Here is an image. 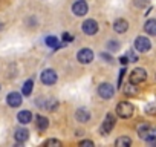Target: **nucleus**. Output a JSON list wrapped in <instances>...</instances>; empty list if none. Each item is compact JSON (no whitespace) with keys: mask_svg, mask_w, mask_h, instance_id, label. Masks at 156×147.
<instances>
[{"mask_svg":"<svg viewBox=\"0 0 156 147\" xmlns=\"http://www.w3.org/2000/svg\"><path fill=\"white\" fill-rule=\"evenodd\" d=\"M133 110L135 107L132 106V103H127V101H121L116 104V113L118 117L121 118H130L133 115Z\"/></svg>","mask_w":156,"mask_h":147,"instance_id":"nucleus-1","label":"nucleus"},{"mask_svg":"<svg viewBox=\"0 0 156 147\" xmlns=\"http://www.w3.org/2000/svg\"><path fill=\"white\" fill-rule=\"evenodd\" d=\"M147 78V70L142 69V67H136L130 72V75H129V80L132 84H139L142 81H145Z\"/></svg>","mask_w":156,"mask_h":147,"instance_id":"nucleus-2","label":"nucleus"},{"mask_svg":"<svg viewBox=\"0 0 156 147\" xmlns=\"http://www.w3.org/2000/svg\"><path fill=\"white\" fill-rule=\"evenodd\" d=\"M138 135H139L142 139H145V141H154V138H156V130H154L153 127H150L148 124H141V126L138 127Z\"/></svg>","mask_w":156,"mask_h":147,"instance_id":"nucleus-3","label":"nucleus"},{"mask_svg":"<svg viewBox=\"0 0 156 147\" xmlns=\"http://www.w3.org/2000/svg\"><path fill=\"white\" fill-rule=\"evenodd\" d=\"M41 83L43 84H46V86H51V84H54L55 81H57V72L54 70V69H44L43 72H41Z\"/></svg>","mask_w":156,"mask_h":147,"instance_id":"nucleus-4","label":"nucleus"},{"mask_svg":"<svg viewBox=\"0 0 156 147\" xmlns=\"http://www.w3.org/2000/svg\"><path fill=\"white\" fill-rule=\"evenodd\" d=\"M76 58H78V61H80L81 64H89L94 60V52L89 48L80 49V51H78V54H76Z\"/></svg>","mask_w":156,"mask_h":147,"instance_id":"nucleus-5","label":"nucleus"},{"mask_svg":"<svg viewBox=\"0 0 156 147\" xmlns=\"http://www.w3.org/2000/svg\"><path fill=\"white\" fill-rule=\"evenodd\" d=\"M98 94H100L101 98L110 100V98L113 97L115 91H113V86H112V84H109V83H101L100 88H98Z\"/></svg>","mask_w":156,"mask_h":147,"instance_id":"nucleus-6","label":"nucleus"},{"mask_svg":"<svg viewBox=\"0 0 156 147\" xmlns=\"http://www.w3.org/2000/svg\"><path fill=\"white\" fill-rule=\"evenodd\" d=\"M87 3L84 2V0H76V2L73 3L72 6V13L78 17H81V16H86L87 14Z\"/></svg>","mask_w":156,"mask_h":147,"instance_id":"nucleus-7","label":"nucleus"},{"mask_svg":"<svg viewBox=\"0 0 156 147\" xmlns=\"http://www.w3.org/2000/svg\"><path fill=\"white\" fill-rule=\"evenodd\" d=\"M81 29H83V32L87 34V35H95V34L98 32V23H97L95 20L89 19V20H86V22L81 25Z\"/></svg>","mask_w":156,"mask_h":147,"instance_id":"nucleus-8","label":"nucleus"},{"mask_svg":"<svg viewBox=\"0 0 156 147\" xmlns=\"http://www.w3.org/2000/svg\"><path fill=\"white\" fill-rule=\"evenodd\" d=\"M150 48H151V43H150V40L147 37H138L135 40V49L136 51L147 52V51H150Z\"/></svg>","mask_w":156,"mask_h":147,"instance_id":"nucleus-9","label":"nucleus"},{"mask_svg":"<svg viewBox=\"0 0 156 147\" xmlns=\"http://www.w3.org/2000/svg\"><path fill=\"white\" fill-rule=\"evenodd\" d=\"M113 126H115V118H113V115L107 113L106 118H104V121H103V126H101V133L103 135H107L113 129Z\"/></svg>","mask_w":156,"mask_h":147,"instance_id":"nucleus-10","label":"nucleus"},{"mask_svg":"<svg viewBox=\"0 0 156 147\" xmlns=\"http://www.w3.org/2000/svg\"><path fill=\"white\" fill-rule=\"evenodd\" d=\"M22 95L19 94V92H11L8 97H6V101H8V104L11 106V107H19L20 104H22Z\"/></svg>","mask_w":156,"mask_h":147,"instance_id":"nucleus-11","label":"nucleus"},{"mask_svg":"<svg viewBox=\"0 0 156 147\" xmlns=\"http://www.w3.org/2000/svg\"><path fill=\"white\" fill-rule=\"evenodd\" d=\"M113 29H115V32H118V34L126 32V31L129 29V23H127V20H124V19H118V20H115V23H113Z\"/></svg>","mask_w":156,"mask_h":147,"instance_id":"nucleus-12","label":"nucleus"},{"mask_svg":"<svg viewBox=\"0 0 156 147\" xmlns=\"http://www.w3.org/2000/svg\"><path fill=\"white\" fill-rule=\"evenodd\" d=\"M14 138H16L19 142H25V141L29 138V132H28L26 129H23V127H19V129L16 130V133H14Z\"/></svg>","mask_w":156,"mask_h":147,"instance_id":"nucleus-13","label":"nucleus"},{"mask_svg":"<svg viewBox=\"0 0 156 147\" xmlns=\"http://www.w3.org/2000/svg\"><path fill=\"white\" fill-rule=\"evenodd\" d=\"M75 118L80 121V123H86V121H89V118H90V115H89V110L87 109H78L76 110V113H75Z\"/></svg>","mask_w":156,"mask_h":147,"instance_id":"nucleus-14","label":"nucleus"},{"mask_svg":"<svg viewBox=\"0 0 156 147\" xmlns=\"http://www.w3.org/2000/svg\"><path fill=\"white\" fill-rule=\"evenodd\" d=\"M40 106H43L44 109H48L51 112H55V109L58 107V101L55 98H44V103L40 104Z\"/></svg>","mask_w":156,"mask_h":147,"instance_id":"nucleus-15","label":"nucleus"},{"mask_svg":"<svg viewBox=\"0 0 156 147\" xmlns=\"http://www.w3.org/2000/svg\"><path fill=\"white\" fill-rule=\"evenodd\" d=\"M17 118H19V121H20L22 124H28V123H31V120H32V113H31L29 110H20L19 115H17Z\"/></svg>","mask_w":156,"mask_h":147,"instance_id":"nucleus-16","label":"nucleus"},{"mask_svg":"<svg viewBox=\"0 0 156 147\" xmlns=\"http://www.w3.org/2000/svg\"><path fill=\"white\" fill-rule=\"evenodd\" d=\"M144 31L150 35H154L156 34V20H153V19L147 20V23L144 25Z\"/></svg>","mask_w":156,"mask_h":147,"instance_id":"nucleus-17","label":"nucleus"},{"mask_svg":"<svg viewBox=\"0 0 156 147\" xmlns=\"http://www.w3.org/2000/svg\"><path fill=\"white\" fill-rule=\"evenodd\" d=\"M35 124H37V127H38L40 130H44V129H48L49 121H48V118H46V117L37 115V117H35Z\"/></svg>","mask_w":156,"mask_h":147,"instance_id":"nucleus-18","label":"nucleus"},{"mask_svg":"<svg viewBox=\"0 0 156 147\" xmlns=\"http://www.w3.org/2000/svg\"><path fill=\"white\" fill-rule=\"evenodd\" d=\"M44 43H46L49 48H60V45H58V37H55V35H48V37L44 38Z\"/></svg>","mask_w":156,"mask_h":147,"instance_id":"nucleus-19","label":"nucleus"},{"mask_svg":"<svg viewBox=\"0 0 156 147\" xmlns=\"http://www.w3.org/2000/svg\"><path fill=\"white\" fill-rule=\"evenodd\" d=\"M115 144H116L118 147H129V145L132 144V139H130L129 136H121V138H118V139L115 141Z\"/></svg>","mask_w":156,"mask_h":147,"instance_id":"nucleus-20","label":"nucleus"},{"mask_svg":"<svg viewBox=\"0 0 156 147\" xmlns=\"http://www.w3.org/2000/svg\"><path fill=\"white\" fill-rule=\"evenodd\" d=\"M32 88H34V80H28V81H25V84H23V89H22L23 95H31V92H32Z\"/></svg>","mask_w":156,"mask_h":147,"instance_id":"nucleus-21","label":"nucleus"},{"mask_svg":"<svg viewBox=\"0 0 156 147\" xmlns=\"http://www.w3.org/2000/svg\"><path fill=\"white\" fill-rule=\"evenodd\" d=\"M124 92H126V95H132V97H135L136 94H138V89H136V86L135 84H132V83H129L127 86H124Z\"/></svg>","mask_w":156,"mask_h":147,"instance_id":"nucleus-22","label":"nucleus"},{"mask_svg":"<svg viewBox=\"0 0 156 147\" xmlns=\"http://www.w3.org/2000/svg\"><path fill=\"white\" fill-rule=\"evenodd\" d=\"M107 49L109 51H118L119 49V41H116V40H109L107 41Z\"/></svg>","mask_w":156,"mask_h":147,"instance_id":"nucleus-23","label":"nucleus"},{"mask_svg":"<svg viewBox=\"0 0 156 147\" xmlns=\"http://www.w3.org/2000/svg\"><path fill=\"white\" fill-rule=\"evenodd\" d=\"M126 57H127V60H129V61H132V63L138 61V55H136L133 51H129V52L126 54Z\"/></svg>","mask_w":156,"mask_h":147,"instance_id":"nucleus-24","label":"nucleus"},{"mask_svg":"<svg viewBox=\"0 0 156 147\" xmlns=\"http://www.w3.org/2000/svg\"><path fill=\"white\" fill-rule=\"evenodd\" d=\"M44 145H54V147H60V145H61V142H60L58 139H48V141H44Z\"/></svg>","mask_w":156,"mask_h":147,"instance_id":"nucleus-25","label":"nucleus"},{"mask_svg":"<svg viewBox=\"0 0 156 147\" xmlns=\"http://www.w3.org/2000/svg\"><path fill=\"white\" fill-rule=\"evenodd\" d=\"M135 5H136L138 8H142V6L148 5V0H136V2H135Z\"/></svg>","mask_w":156,"mask_h":147,"instance_id":"nucleus-26","label":"nucleus"},{"mask_svg":"<svg viewBox=\"0 0 156 147\" xmlns=\"http://www.w3.org/2000/svg\"><path fill=\"white\" fill-rule=\"evenodd\" d=\"M63 40L64 41H73V35H70L69 32H64L63 34Z\"/></svg>","mask_w":156,"mask_h":147,"instance_id":"nucleus-27","label":"nucleus"},{"mask_svg":"<svg viewBox=\"0 0 156 147\" xmlns=\"http://www.w3.org/2000/svg\"><path fill=\"white\" fill-rule=\"evenodd\" d=\"M124 74H126V69H122V70L119 72V77H118V86H121V84H122V77H124Z\"/></svg>","mask_w":156,"mask_h":147,"instance_id":"nucleus-28","label":"nucleus"},{"mask_svg":"<svg viewBox=\"0 0 156 147\" xmlns=\"http://www.w3.org/2000/svg\"><path fill=\"white\" fill-rule=\"evenodd\" d=\"M147 113L148 115H153L154 113V104H148L147 106Z\"/></svg>","mask_w":156,"mask_h":147,"instance_id":"nucleus-29","label":"nucleus"},{"mask_svg":"<svg viewBox=\"0 0 156 147\" xmlns=\"http://www.w3.org/2000/svg\"><path fill=\"white\" fill-rule=\"evenodd\" d=\"M80 145H81V147H83V145H89V147H92V145H94V142L86 139V141H81V142H80Z\"/></svg>","mask_w":156,"mask_h":147,"instance_id":"nucleus-30","label":"nucleus"},{"mask_svg":"<svg viewBox=\"0 0 156 147\" xmlns=\"http://www.w3.org/2000/svg\"><path fill=\"white\" fill-rule=\"evenodd\" d=\"M101 57H103L104 60H107V61H112V57H110L109 54H106V52H103V54H101Z\"/></svg>","mask_w":156,"mask_h":147,"instance_id":"nucleus-31","label":"nucleus"},{"mask_svg":"<svg viewBox=\"0 0 156 147\" xmlns=\"http://www.w3.org/2000/svg\"><path fill=\"white\" fill-rule=\"evenodd\" d=\"M119 61H121V64H124V66L129 63V60H127V57H126V55H124V57H121V58H119Z\"/></svg>","mask_w":156,"mask_h":147,"instance_id":"nucleus-32","label":"nucleus"}]
</instances>
